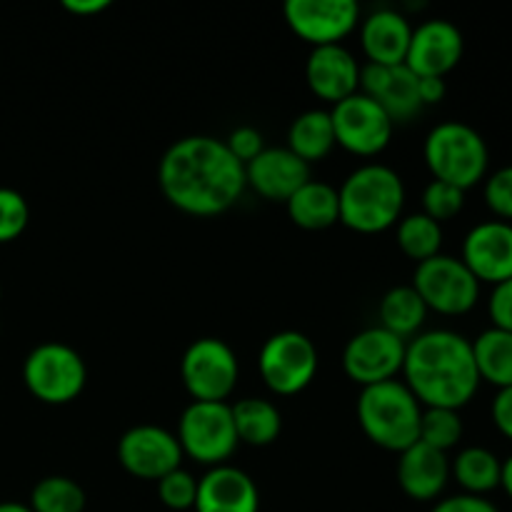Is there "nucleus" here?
Instances as JSON below:
<instances>
[{
    "label": "nucleus",
    "instance_id": "9",
    "mask_svg": "<svg viewBox=\"0 0 512 512\" xmlns=\"http://www.w3.org/2000/svg\"><path fill=\"white\" fill-rule=\"evenodd\" d=\"M238 375V355L220 338L195 340L180 360V378L195 403H228Z\"/></svg>",
    "mask_w": 512,
    "mask_h": 512
},
{
    "label": "nucleus",
    "instance_id": "2",
    "mask_svg": "<svg viewBox=\"0 0 512 512\" xmlns=\"http://www.w3.org/2000/svg\"><path fill=\"white\" fill-rule=\"evenodd\" d=\"M403 375V383L423 408L460 410L480 388L473 343L455 330L415 335L405 348Z\"/></svg>",
    "mask_w": 512,
    "mask_h": 512
},
{
    "label": "nucleus",
    "instance_id": "18",
    "mask_svg": "<svg viewBox=\"0 0 512 512\" xmlns=\"http://www.w3.org/2000/svg\"><path fill=\"white\" fill-rule=\"evenodd\" d=\"M305 83H308L310 93L335 105L358 93L360 63L343 45L313 48L308 63H305Z\"/></svg>",
    "mask_w": 512,
    "mask_h": 512
},
{
    "label": "nucleus",
    "instance_id": "29",
    "mask_svg": "<svg viewBox=\"0 0 512 512\" xmlns=\"http://www.w3.org/2000/svg\"><path fill=\"white\" fill-rule=\"evenodd\" d=\"M395 240H398V248L403 250V255H408L415 263H423V260L440 255V248H443V225L435 223L425 213L405 215L403 220H398Z\"/></svg>",
    "mask_w": 512,
    "mask_h": 512
},
{
    "label": "nucleus",
    "instance_id": "28",
    "mask_svg": "<svg viewBox=\"0 0 512 512\" xmlns=\"http://www.w3.org/2000/svg\"><path fill=\"white\" fill-rule=\"evenodd\" d=\"M375 100L383 105V110L390 115L395 125L410 123V120L423 113V103H420L418 93V75L410 68H405V65H395V68H390V78L385 83L383 93Z\"/></svg>",
    "mask_w": 512,
    "mask_h": 512
},
{
    "label": "nucleus",
    "instance_id": "27",
    "mask_svg": "<svg viewBox=\"0 0 512 512\" xmlns=\"http://www.w3.org/2000/svg\"><path fill=\"white\" fill-rule=\"evenodd\" d=\"M428 313L430 310L425 308L423 298L415 293L413 285H398L380 300V328L403 340H413L423 330Z\"/></svg>",
    "mask_w": 512,
    "mask_h": 512
},
{
    "label": "nucleus",
    "instance_id": "33",
    "mask_svg": "<svg viewBox=\"0 0 512 512\" xmlns=\"http://www.w3.org/2000/svg\"><path fill=\"white\" fill-rule=\"evenodd\" d=\"M198 495V480L188 470L178 468L158 480V498L170 510H193Z\"/></svg>",
    "mask_w": 512,
    "mask_h": 512
},
{
    "label": "nucleus",
    "instance_id": "20",
    "mask_svg": "<svg viewBox=\"0 0 512 512\" xmlns=\"http://www.w3.org/2000/svg\"><path fill=\"white\" fill-rule=\"evenodd\" d=\"M395 475H398L400 488L410 500L430 503V500H438L443 490L448 488L450 458L448 453H440V450L418 440L400 453Z\"/></svg>",
    "mask_w": 512,
    "mask_h": 512
},
{
    "label": "nucleus",
    "instance_id": "15",
    "mask_svg": "<svg viewBox=\"0 0 512 512\" xmlns=\"http://www.w3.org/2000/svg\"><path fill=\"white\" fill-rule=\"evenodd\" d=\"M463 53L465 40L458 25L435 18L413 28L403 65L413 70L418 78H445L450 70L458 68Z\"/></svg>",
    "mask_w": 512,
    "mask_h": 512
},
{
    "label": "nucleus",
    "instance_id": "39",
    "mask_svg": "<svg viewBox=\"0 0 512 512\" xmlns=\"http://www.w3.org/2000/svg\"><path fill=\"white\" fill-rule=\"evenodd\" d=\"M490 415H493V423L498 428V433L512 443V388L498 390V395L493 400V408H490Z\"/></svg>",
    "mask_w": 512,
    "mask_h": 512
},
{
    "label": "nucleus",
    "instance_id": "41",
    "mask_svg": "<svg viewBox=\"0 0 512 512\" xmlns=\"http://www.w3.org/2000/svg\"><path fill=\"white\" fill-rule=\"evenodd\" d=\"M63 8L73 15H98L110 8L108 0H65Z\"/></svg>",
    "mask_w": 512,
    "mask_h": 512
},
{
    "label": "nucleus",
    "instance_id": "32",
    "mask_svg": "<svg viewBox=\"0 0 512 512\" xmlns=\"http://www.w3.org/2000/svg\"><path fill=\"white\" fill-rule=\"evenodd\" d=\"M465 208V190L455 185L443 183V180H430L423 190V213L433 218L435 223H445L460 215Z\"/></svg>",
    "mask_w": 512,
    "mask_h": 512
},
{
    "label": "nucleus",
    "instance_id": "5",
    "mask_svg": "<svg viewBox=\"0 0 512 512\" xmlns=\"http://www.w3.org/2000/svg\"><path fill=\"white\" fill-rule=\"evenodd\" d=\"M423 158L433 180L470 190L488 178L490 150L483 135L468 123L445 120L435 125L423 145Z\"/></svg>",
    "mask_w": 512,
    "mask_h": 512
},
{
    "label": "nucleus",
    "instance_id": "36",
    "mask_svg": "<svg viewBox=\"0 0 512 512\" xmlns=\"http://www.w3.org/2000/svg\"><path fill=\"white\" fill-rule=\"evenodd\" d=\"M225 145H228L230 153H233L243 165H248L250 160H255L265 150L260 130L250 128V125H240V128H235L233 133L228 135V140H225Z\"/></svg>",
    "mask_w": 512,
    "mask_h": 512
},
{
    "label": "nucleus",
    "instance_id": "6",
    "mask_svg": "<svg viewBox=\"0 0 512 512\" xmlns=\"http://www.w3.org/2000/svg\"><path fill=\"white\" fill-rule=\"evenodd\" d=\"M88 368L75 348L65 343H40L23 363V383L45 405H68L83 393Z\"/></svg>",
    "mask_w": 512,
    "mask_h": 512
},
{
    "label": "nucleus",
    "instance_id": "11",
    "mask_svg": "<svg viewBox=\"0 0 512 512\" xmlns=\"http://www.w3.org/2000/svg\"><path fill=\"white\" fill-rule=\"evenodd\" d=\"M330 120H333L335 145L360 158H373L383 153L395 130V123L385 113L383 105L363 93L335 103L330 110Z\"/></svg>",
    "mask_w": 512,
    "mask_h": 512
},
{
    "label": "nucleus",
    "instance_id": "43",
    "mask_svg": "<svg viewBox=\"0 0 512 512\" xmlns=\"http://www.w3.org/2000/svg\"><path fill=\"white\" fill-rule=\"evenodd\" d=\"M0 512H33L23 503H0Z\"/></svg>",
    "mask_w": 512,
    "mask_h": 512
},
{
    "label": "nucleus",
    "instance_id": "7",
    "mask_svg": "<svg viewBox=\"0 0 512 512\" xmlns=\"http://www.w3.org/2000/svg\"><path fill=\"white\" fill-rule=\"evenodd\" d=\"M178 443L183 455L195 463L218 468L228 465L238 450V435L233 425V410L228 403H190L178 420Z\"/></svg>",
    "mask_w": 512,
    "mask_h": 512
},
{
    "label": "nucleus",
    "instance_id": "24",
    "mask_svg": "<svg viewBox=\"0 0 512 512\" xmlns=\"http://www.w3.org/2000/svg\"><path fill=\"white\" fill-rule=\"evenodd\" d=\"M233 410V425L238 443L250 445V448H268L275 440L280 438L283 430V418L275 403L265 398H243L235 405Z\"/></svg>",
    "mask_w": 512,
    "mask_h": 512
},
{
    "label": "nucleus",
    "instance_id": "31",
    "mask_svg": "<svg viewBox=\"0 0 512 512\" xmlns=\"http://www.w3.org/2000/svg\"><path fill=\"white\" fill-rule=\"evenodd\" d=\"M463 418L460 410L448 408H423V418H420V443L430 445V448L448 453L455 445L463 440Z\"/></svg>",
    "mask_w": 512,
    "mask_h": 512
},
{
    "label": "nucleus",
    "instance_id": "19",
    "mask_svg": "<svg viewBox=\"0 0 512 512\" xmlns=\"http://www.w3.org/2000/svg\"><path fill=\"white\" fill-rule=\"evenodd\" d=\"M195 512H258L260 493L255 480L233 465L210 468L198 480Z\"/></svg>",
    "mask_w": 512,
    "mask_h": 512
},
{
    "label": "nucleus",
    "instance_id": "8",
    "mask_svg": "<svg viewBox=\"0 0 512 512\" xmlns=\"http://www.w3.org/2000/svg\"><path fill=\"white\" fill-rule=\"evenodd\" d=\"M318 348L298 330H280L270 335L258 355V370L265 388L275 395H298L318 373Z\"/></svg>",
    "mask_w": 512,
    "mask_h": 512
},
{
    "label": "nucleus",
    "instance_id": "25",
    "mask_svg": "<svg viewBox=\"0 0 512 512\" xmlns=\"http://www.w3.org/2000/svg\"><path fill=\"white\" fill-rule=\"evenodd\" d=\"M335 148V130L330 110H305L293 120L288 130V150L305 163H318L328 158Z\"/></svg>",
    "mask_w": 512,
    "mask_h": 512
},
{
    "label": "nucleus",
    "instance_id": "30",
    "mask_svg": "<svg viewBox=\"0 0 512 512\" xmlns=\"http://www.w3.org/2000/svg\"><path fill=\"white\" fill-rule=\"evenodd\" d=\"M28 508L33 512H83L85 490L73 478L48 475L35 483Z\"/></svg>",
    "mask_w": 512,
    "mask_h": 512
},
{
    "label": "nucleus",
    "instance_id": "37",
    "mask_svg": "<svg viewBox=\"0 0 512 512\" xmlns=\"http://www.w3.org/2000/svg\"><path fill=\"white\" fill-rule=\"evenodd\" d=\"M488 313L493 320V328L512 333V278L505 283L493 285V293L488 300Z\"/></svg>",
    "mask_w": 512,
    "mask_h": 512
},
{
    "label": "nucleus",
    "instance_id": "40",
    "mask_svg": "<svg viewBox=\"0 0 512 512\" xmlns=\"http://www.w3.org/2000/svg\"><path fill=\"white\" fill-rule=\"evenodd\" d=\"M418 93L423 108H428V105L443 103L448 95V85H445V78H418Z\"/></svg>",
    "mask_w": 512,
    "mask_h": 512
},
{
    "label": "nucleus",
    "instance_id": "3",
    "mask_svg": "<svg viewBox=\"0 0 512 512\" xmlns=\"http://www.w3.org/2000/svg\"><path fill=\"white\" fill-rule=\"evenodd\" d=\"M340 223L363 235L383 233L400 220L405 205L403 178L393 168L368 163L355 168L338 188Z\"/></svg>",
    "mask_w": 512,
    "mask_h": 512
},
{
    "label": "nucleus",
    "instance_id": "21",
    "mask_svg": "<svg viewBox=\"0 0 512 512\" xmlns=\"http://www.w3.org/2000/svg\"><path fill=\"white\" fill-rule=\"evenodd\" d=\"M410 38H413V25L400 10L380 8L370 13L360 25V45H363L368 63L395 65L405 63Z\"/></svg>",
    "mask_w": 512,
    "mask_h": 512
},
{
    "label": "nucleus",
    "instance_id": "35",
    "mask_svg": "<svg viewBox=\"0 0 512 512\" xmlns=\"http://www.w3.org/2000/svg\"><path fill=\"white\" fill-rule=\"evenodd\" d=\"M483 195L495 218L512 223V165H505L485 178Z\"/></svg>",
    "mask_w": 512,
    "mask_h": 512
},
{
    "label": "nucleus",
    "instance_id": "4",
    "mask_svg": "<svg viewBox=\"0 0 512 512\" xmlns=\"http://www.w3.org/2000/svg\"><path fill=\"white\" fill-rule=\"evenodd\" d=\"M423 405L403 380L370 385L360 390L358 423L365 438L390 453H403L420 438Z\"/></svg>",
    "mask_w": 512,
    "mask_h": 512
},
{
    "label": "nucleus",
    "instance_id": "13",
    "mask_svg": "<svg viewBox=\"0 0 512 512\" xmlns=\"http://www.w3.org/2000/svg\"><path fill=\"white\" fill-rule=\"evenodd\" d=\"M283 15L300 40L323 48L340 45L353 33L360 23V5L355 0H288Z\"/></svg>",
    "mask_w": 512,
    "mask_h": 512
},
{
    "label": "nucleus",
    "instance_id": "23",
    "mask_svg": "<svg viewBox=\"0 0 512 512\" xmlns=\"http://www.w3.org/2000/svg\"><path fill=\"white\" fill-rule=\"evenodd\" d=\"M500 475H503V460L483 445L463 448L450 460V478H455V483L468 495L485 498L488 493L498 490Z\"/></svg>",
    "mask_w": 512,
    "mask_h": 512
},
{
    "label": "nucleus",
    "instance_id": "1",
    "mask_svg": "<svg viewBox=\"0 0 512 512\" xmlns=\"http://www.w3.org/2000/svg\"><path fill=\"white\" fill-rule=\"evenodd\" d=\"M158 183L173 208L195 218L223 215L248 188L245 165L210 135L175 140L160 158Z\"/></svg>",
    "mask_w": 512,
    "mask_h": 512
},
{
    "label": "nucleus",
    "instance_id": "34",
    "mask_svg": "<svg viewBox=\"0 0 512 512\" xmlns=\"http://www.w3.org/2000/svg\"><path fill=\"white\" fill-rule=\"evenodd\" d=\"M30 208L28 200L13 188H0V243L20 238L28 228Z\"/></svg>",
    "mask_w": 512,
    "mask_h": 512
},
{
    "label": "nucleus",
    "instance_id": "14",
    "mask_svg": "<svg viewBox=\"0 0 512 512\" xmlns=\"http://www.w3.org/2000/svg\"><path fill=\"white\" fill-rule=\"evenodd\" d=\"M183 450L178 438L160 425H135L118 440V460L125 473L140 480L165 478L180 468Z\"/></svg>",
    "mask_w": 512,
    "mask_h": 512
},
{
    "label": "nucleus",
    "instance_id": "44",
    "mask_svg": "<svg viewBox=\"0 0 512 512\" xmlns=\"http://www.w3.org/2000/svg\"><path fill=\"white\" fill-rule=\"evenodd\" d=\"M0 295H3V288H0Z\"/></svg>",
    "mask_w": 512,
    "mask_h": 512
},
{
    "label": "nucleus",
    "instance_id": "22",
    "mask_svg": "<svg viewBox=\"0 0 512 512\" xmlns=\"http://www.w3.org/2000/svg\"><path fill=\"white\" fill-rule=\"evenodd\" d=\"M290 220L303 230H325L340 223L338 188L310 178L293 198L285 203Z\"/></svg>",
    "mask_w": 512,
    "mask_h": 512
},
{
    "label": "nucleus",
    "instance_id": "38",
    "mask_svg": "<svg viewBox=\"0 0 512 512\" xmlns=\"http://www.w3.org/2000/svg\"><path fill=\"white\" fill-rule=\"evenodd\" d=\"M430 512H500L495 508V503H490L488 498H480V495H450L435 503V508Z\"/></svg>",
    "mask_w": 512,
    "mask_h": 512
},
{
    "label": "nucleus",
    "instance_id": "10",
    "mask_svg": "<svg viewBox=\"0 0 512 512\" xmlns=\"http://www.w3.org/2000/svg\"><path fill=\"white\" fill-rule=\"evenodd\" d=\"M413 288L425 308L453 318L470 313L480 300V283L468 265L443 253L415 265Z\"/></svg>",
    "mask_w": 512,
    "mask_h": 512
},
{
    "label": "nucleus",
    "instance_id": "26",
    "mask_svg": "<svg viewBox=\"0 0 512 512\" xmlns=\"http://www.w3.org/2000/svg\"><path fill=\"white\" fill-rule=\"evenodd\" d=\"M470 343L480 383H490L498 390L512 388V333L488 328Z\"/></svg>",
    "mask_w": 512,
    "mask_h": 512
},
{
    "label": "nucleus",
    "instance_id": "17",
    "mask_svg": "<svg viewBox=\"0 0 512 512\" xmlns=\"http://www.w3.org/2000/svg\"><path fill=\"white\" fill-rule=\"evenodd\" d=\"M310 180V165L288 148H265L245 165V183L270 203H288Z\"/></svg>",
    "mask_w": 512,
    "mask_h": 512
},
{
    "label": "nucleus",
    "instance_id": "12",
    "mask_svg": "<svg viewBox=\"0 0 512 512\" xmlns=\"http://www.w3.org/2000/svg\"><path fill=\"white\" fill-rule=\"evenodd\" d=\"M408 340L385 328H365L348 340L343 350V370L360 388L388 383L403 373Z\"/></svg>",
    "mask_w": 512,
    "mask_h": 512
},
{
    "label": "nucleus",
    "instance_id": "16",
    "mask_svg": "<svg viewBox=\"0 0 512 512\" xmlns=\"http://www.w3.org/2000/svg\"><path fill=\"white\" fill-rule=\"evenodd\" d=\"M478 283L498 285L512 278V223L483 220L468 230L460 255Z\"/></svg>",
    "mask_w": 512,
    "mask_h": 512
},
{
    "label": "nucleus",
    "instance_id": "42",
    "mask_svg": "<svg viewBox=\"0 0 512 512\" xmlns=\"http://www.w3.org/2000/svg\"><path fill=\"white\" fill-rule=\"evenodd\" d=\"M500 488L505 490V495L512 500V455L503 460V475H500Z\"/></svg>",
    "mask_w": 512,
    "mask_h": 512
}]
</instances>
